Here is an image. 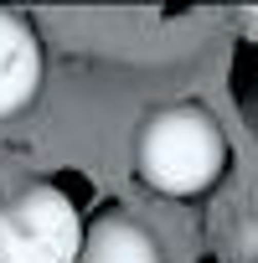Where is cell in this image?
<instances>
[{
    "label": "cell",
    "instance_id": "3957f363",
    "mask_svg": "<svg viewBox=\"0 0 258 263\" xmlns=\"http://www.w3.org/2000/svg\"><path fill=\"white\" fill-rule=\"evenodd\" d=\"M36 88H42V42L16 11H0V124L21 114L36 98Z\"/></svg>",
    "mask_w": 258,
    "mask_h": 263
},
{
    "label": "cell",
    "instance_id": "277c9868",
    "mask_svg": "<svg viewBox=\"0 0 258 263\" xmlns=\"http://www.w3.org/2000/svg\"><path fill=\"white\" fill-rule=\"evenodd\" d=\"M72 263H165V258H160V242L145 222L124 217V212H108L83 232Z\"/></svg>",
    "mask_w": 258,
    "mask_h": 263
},
{
    "label": "cell",
    "instance_id": "6da1fadb",
    "mask_svg": "<svg viewBox=\"0 0 258 263\" xmlns=\"http://www.w3.org/2000/svg\"><path fill=\"white\" fill-rule=\"evenodd\" d=\"M135 171L160 196H201L227 171V135L201 103H171L145 119Z\"/></svg>",
    "mask_w": 258,
    "mask_h": 263
},
{
    "label": "cell",
    "instance_id": "7a4b0ae2",
    "mask_svg": "<svg viewBox=\"0 0 258 263\" xmlns=\"http://www.w3.org/2000/svg\"><path fill=\"white\" fill-rule=\"evenodd\" d=\"M83 242L78 206L36 181L0 201V263H72Z\"/></svg>",
    "mask_w": 258,
    "mask_h": 263
}]
</instances>
